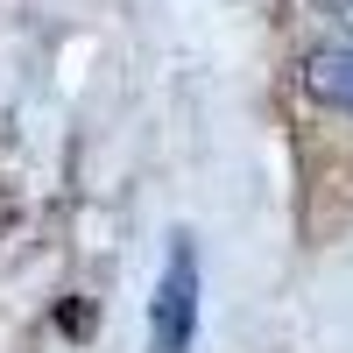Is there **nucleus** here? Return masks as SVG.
I'll return each instance as SVG.
<instances>
[{
	"label": "nucleus",
	"mask_w": 353,
	"mask_h": 353,
	"mask_svg": "<svg viewBox=\"0 0 353 353\" xmlns=\"http://www.w3.org/2000/svg\"><path fill=\"white\" fill-rule=\"evenodd\" d=\"M191 332H198V254H191L184 233H176L170 241V269H163L156 297H149V346L156 353H184Z\"/></svg>",
	"instance_id": "1"
},
{
	"label": "nucleus",
	"mask_w": 353,
	"mask_h": 353,
	"mask_svg": "<svg viewBox=\"0 0 353 353\" xmlns=\"http://www.w3.org/2000/svg\"><path fill=\"white\" fill-rule=\"evenodd\" d=\"M304 85H311V92L325 99V106L353 113V36H339V43H325V50H311Z\"/></svg>",
	"instance_id": "2"
}]
</instances>
